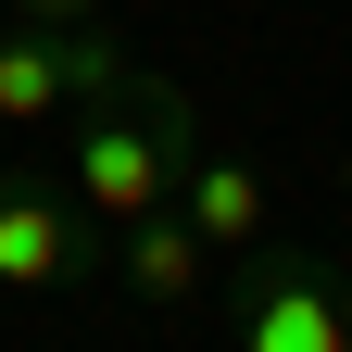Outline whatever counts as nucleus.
<instances>
[{
	"label": "nucleus",
	"instance_id": "8",
	"mask_svg": "<svg viewBox=\"0 0 352 352\" xmlns=\"http://www.w3.org/2000/svg\"><path fill=\"white\" fill-rule=\"evenodd\" d=\"M340 189H352V151H340Z\"/></svg>",
	"mask_w": 352,
	"mask_h": 352
},
{
	"label": "nucleus",
	"instance_id": "3",
	"mask_svg": "<svg viewBox=\"0 0 352 352\" xmlns=\"http://www.w3.org/2000/svg\"><path fill=\"white\" fill-rule=\"evenodd\" d=\"M126 88V51L101 25H51V13H0V126H51Z\"/></svg>",
	"mask_w": 352,
	"mask_h": 352
},
{
	"label": "nucleus",
	"instance_id": "7",
	"mask_svg": "<svg viewBox=\"0 0 352 352\" xmlns=\"http://www.w3.org/2000/svg\"><path fill=\"white\" fill-rule=\"evenodd\" d=\"M13 13H51V25H88L101 0H13Z\"/></svg>",
	"mask_w": 352,
	"mask_h": 352
},
{
	"label": "nucleus",
	"instance_id": "5",
	"mask_svg": "<svg viewBox=\"0 0 352 352\" xmlns=\"http://www.w3.org/2000/svg\"><path fill=\"white\" fill-rule=\"evenodd\" d=\"M176 214H189L214 252H252V239H264V176H252L239 151H214V139H201L189 176H176Z\"/></svg>",
	"mask_w": 352,
	"mask_h": 352
},
{
	"label": "nucleus",
	"instance_id": "2",
	"mask_svg": "<svg viewBox=\"0 0 352 352\" xmlns=\"http://www.w3.org/2000/svg\"><path fill=\"white\" fill-rule=\"evenodd\" d=\"M239 352H352V277L302 239H252L239 252V302H227Z\"/></svg>",
	"mask_w": 352,
	"mask_h": 352
},
{
	"label": "nucleus",
	"instance_id": "4",
	"mask_svg": "<svg viewBox=\"0 0 352 352\" xmlns=\"http://www.w3.org/2000/svg\"><path fill=\"white\" fill-rule=\"evenodd\" d=\"M88 252H101V227L63 176H25V164L0 176V289H63L88 277Z\"/></svg>",
	"mask_w": 352,
	"mask_h": 352
},
{
	"label": "nucleus",
	"instance_id": "1",
	"mask_svg": "<svg viewBox=\"0 0 352 352\" xmlns=\"http://www.w3.org/2000/svg\"><path fill=\"white\" fill-rule=\"evenodd\" d=\"M189 151H201V101L176 76H126L113 101H88V126H76V176L63 189L88 201V227H126V214H164L176 201V176H189Z\"/></svg>",
	"mask_w": 352,
	"mask_h": 352
},
{
	"label": "nucleus",
	"instance_id": "6",
	"mask_svg": "<svg viewBox=\"0 0 352 352\" xmlns=\"http://www.w3.org/2000/svg\"><path fill=\"white\" fill-rule=\"evenodd\" d=\"M201 252H214V239H201L176 201L113 227V264H126V289H139V302H189V289H201Z\"/></svg>",
	"mask_w": 352,
	"mask_h": 352
}]
</instances>
